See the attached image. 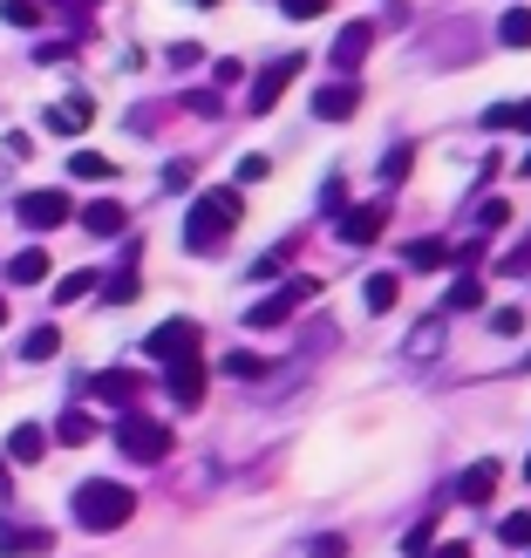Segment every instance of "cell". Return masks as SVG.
Segmentation results:
<instances>
[{
  "mask_svg": "<svg viewBox=\"0 0 531 558\" xmlns=\"http://www.w3.org/2000/svg\"><path fill=\"white\" fill-rule=\"evenodd\" d=\"M361 300H369V314H388V306L402 300V279H396V272H369V287H361Z\"/></svg>",
  "mask_w": 531,
  "mask_h": 558,
  "instance_id": "19",
  "label": "cell"
},
{
  "mask_svg": "<svg viewBox=\"0 0 531 558\" xmlns=\"http://www.w3.org/2000/svg\"><path fill=\"white\" fill-rule=\"evenodd\" d=\"M48 8H62V14H75V21H89V14H96V0H48Z\"/></svg>",
  "mask_w": 531,
  "mask_h": 558,
  "instance_id": "38",
  "label": "cell"
},
{
  "mask_svg": "<svg viewBox=\"0 0 531 558\" xmlns=\"http://www.w3.org/2000/svg\"><path fill=\"white\" fill-rule=\"evenodd\" d=\"M491 333H524V306H497V314H491Z\"/></svg>",
  "mask_w": 531,
  "mask_h": 558,
  "instance_id": "35",
  "label": "cell"
},
{
  "mask_svg": "<svg viewBox=\"0 0 531 558\" xmlns=\"http://www.w3.org/2000/svg\"><path fill=\"white\" fill-rule=\"evenodd\" d=\"M239 218H245L239 191H198V198H191V218H184V245H191V253H218V245L232 239Z\"/></svg>",
  "mask_w": 531,
  "mask_h": 558,
  "instance_id": "1",
  "label": "cell"
},
{
  "mask_svg": "<svg viewBox=\"0 0 531 558\" xmlns=\"http://www.w3.org/2000/svg\"><path fill=\"white\" fill-rule=\"evenodd\" d=\"M524 477H531V457H524Z\"/></svg>",
  "mask_w": 531,
  "mask_h": 558,
  "instance_id": "46",
  "label": "cell"
},
{
  "mask_svg": "<svg viewBox=\"0 0 531 558\" xmlns=\"http://www.w3.org/2000/svg\"><path fill=\"white\" fill-rule=\"evenodd\" d=\"M8 279H14V287H41V279H48V253H14Z\"/></svg>",
  "mask_w": 531,
  "mask_h": 558,
  "instance_id": "21",
  "label": "cell"
},
{
  "mask_svg": "<svg viewBox=\"0 0 531 558\" xmlns=\"http://www.w3.org/2000/svg\"><path fill=\"white\" fill-rule=\"evenodd\" d=\"M117 450L130 457V463H164V457H171V429H164L157 423V415H123V423H117Z\"/></svg>",
  "mask_w": 531,
  "mask_h": 558,
  "instance_id": "3",
  "label": "cell"
},
{
  "mask_svg": "<svg viewBox=\"0 0 531 558\" xmlns=\"http://www.w3.org/2000/svg\"><path fill=\"white\" fill-rule=\"evenodd\" d=\"M300 69H306V62H300V54H279V62H273V69H266V75L253 82V117H266V109H273L279 96H287V82H293Z\"/></svg>",
  "mask_w": 531,
  "mask_h": 558,
  "instance_id": "8",
  "label": "cell"
},
{
  "mask_svg": "<svg viewBox=\"0 0 531 558\" xmlns=\"http://www.w3.org/2000/svg\"><path fill=\"white\" fill-rule=\"evenodd\" d=\"M409 361H436L443 354V314H430V320H415L409 327V348H402Z\"/></svg>",
  "mask_w": 531,
  "mask_h": 558,
  "instance_id": "16",
  "label": "cell"
},
{
  "mask_svg": "<svg viewBox=\"0 0 531 558\" xmlns=\"http://www.w3.org/2000/svg\"><path fill=\"white\" fill-rule=\"evenodd\" d=\"M55 348H62V333H55V327H35V333L21 341V361H48Z\"/></svg>",
  "mask_w": 531,
  "mask_h": 558,
  "instance_id": "25",
  "label": "cell"
},
{
  "mask_svg": "<svg viewBox=\"0 0 531 558\" xmlns=\"http://www.w3.org/2000/svg\"><path fill=\"white\" fill-rule=\"evenodd\" d=\"M14 211H21V226H27V232H55V226H69V198H62V191H27Z\"/></svg>",
  "mask_w": 531,
  "mask_h": 558,
  "instance_id": "6",
  "label": "cell"
},
{
  "mask_svg": "<svg viewBox=\"0 0 531 558\" xmlns=\"http://www.w3.org/2000/svg\"><path fill=\"white\" fill-rule=\"evenodd\" d=\"M382 226H388V205L341 211V239H348V245H369V239H382Z\"/></svg>",
  "mask_w": 531,
  "mask_h": 558,
  "instance_id": "13",
  "label": "cell"
},
{
  "mask_svg": "<svg viewBox=\"0 0 531 558\" xmlns=\"http://www.w3.org/2000/svg\"><path fill=\"white\" fill-rule=\"evenodd\" d=\"M82 293H96V272H69L62 287H55V306H75Z\"/></svg>",
  "mask_w": 531,
  "mask_h": 558,
  "instance_id": "29",
  "label": "cell"
},
{
  "mask_svg": "<svg viewBox=\"0 0 531 558\" xmlns=\"http://www.w3.org/2000/svg\"><path fill=\"white\" fill-rule=\"evenodd\" d=\"M89 436H96V423H89V415H62V423H55V442H75V450H82Z\"/></svg>",
  "mask_w": 531,
  "mask_h": 558,
  "instance_id": "28",
  "label": "cell"
},
{
  "mask_svg": "<svg viewBox=\"0 0 531 558\" xmlns=\"http://www.w3.org/2000/svg\"><path fill=\"white\" fill-rule=\"evenodd\" d=\"M218 368H226L232 381H260V375H266V354H253V348H239V354H226V361H218Z\"/></svg>",
  "mask_w": 531,
  "mask_h": 558,
  "instance_id": "23",
  "label": "cell"
},
{
  "mask_svg": "<svg viewBox=\"0 0 531 558\" xmlns=\"http://www.w3.org/2000/svg\"><path fill=\"white\" fill-rule=\"evenodd\" d=\"M478 226H484V232L511 226V205H505V198H484V205H478Z\"/></svg>",
  "mask_w": 531,
  "mask_h": 558,
  "instance_id": "32",
  "label": "cell"
},
{
  "mask_svg": "<svg viewBox=\"0 0 531 558\" xmlns=\"http://www.w3.org/2000/svg\"><path fill=\"white\" fill-rule=\"evenodd\" d=\"M102 300H109V306H123V300H136V266H123L117 279H102Z\"/></svg>",
  "mask_w": 531,
  "mask_h": 558,
  "instance_id": "30",
  "label": "cell"
},
{
  "mask_svg": "<svg viewBox=\"0 0 531 558\" xmlns=\"http://www.w3.org/2000/svg\"><path fill=\"white\" fill-rule=\"evenodd\" d=\"M497 35H505V48H531V8H511L497 21Z\"/></svg>",
  "mask_w": 531,
  "mask_h": 558,
  "instance_id": "24",
  "label": "cell"
},
{
  "mask_svg": "<svg viewBox=\"0 0 531 558\" xmlns=\"http://www.w3.org/2000/svg\"><path fill=\"white\" fill-rule=\"evenodd\" d=\"M402 551H409V558H430V551H436V532H430V524H409Z\"/></svg>",
  "mask_w": 531,
  "mask_h": 558,
  "instance_id": "33",
  "label": "cell"
},
{
  "mask_svg": "<svg viewBox=\"0 0 531 558\" xmlns=\"http://www.w3.org/2000/svg\"><path fill=\"white\" fill-rule=\"evenodd\" d=\"M518 171H524V178H531V157H524V163H518Z\"/></svg>",
  "mask_w": 531,
  "mask_h": 558,
  "instance_id": "43",
  "label": "cell"
},
{
  "mask_svg": "<svg viewBox=\"0 0 531 558\" xmlns=\"http://www.w3.org/2000/svg\"><path fill=\"white\" fill-rule=\"evenodd\" d=\"M354 109H361V82H348V75L327 82V89L314 96V117H321V123H348Z\"/></svg>",
  "mask_w": 531,
  "mask_h": 558,
  "instance_id": "9",
  "label": "cell"
},
{
  "mask_svg": "<svg viewBox=\"0 0 531 558\" xmlns=\"http://www.w3.org/2000/svg\"><path fill=\"white\" fill-rule=\"evenodd\" d=\"M497 538H505V545H518V551H531V511L505 518V524H497Z\"/></svg>",
  "mask_w": 531,
  "mask_h": 558,
  "instance_id": "31",
  "label": "cell"
},
{
  "mask_svg": "<svg viewBox=\"0 0 531 558\" xmlns=\"http://www.w3.org/2000/svg\"><path fill=\"white\" fill-rule=\"evenodd\" d=\"M89 388H96V396H102L109 409H136V402H144V388H150V381L136 375V368H109V375H96Z\"/></svg>",
  "mask_w": 531,
  "mask_h": 558,
  "instance_id": "7",
  "label": "cell"
},
{
  "mask_svg": "<svg viewBox=\"0 0 531 558\" xmlns=\"http://www.w3.org/2000/svg\"><path fill=\"white\" fill-rule=\"evenodd\" d=\"M0 320H8V300H0Z\"/></svg>",
  "mask_w": 531,
  "mask_h": 558,
  "instance_id": "45",
  "label": "cell"
},
{
  "mask_svg": "<svg viewBox=\"0 0 531 558\" xmlns=\"http://www.w3.org/2000/svg\"><path fill=\"white\" fill-rule=\"evenodd\" d=\"M198 348H205L198 320H164V327L150 333V341H144V354H150V361H164V368H171V361H191Z\"/></svg>",
  "mask_w": 531,
  "mask_h": 558,
  "instance_id": "5",
  "label": "cell"
},
{
  "mask_svg": "<svg viewBox=\"0 0 531 558\" xmlns=\"http://www.w3.org/2000/svg\"><path fill=\"white\" fill-rule=\"evenodd\" d=\"M41 457H48V429L21 423V429L8 436V463H41Z\"/></svg>",
  "mask_w": 531,
  "mask_h": 558,
  "instance_id": "18",
  "label": "cell"
},
{
  "mask_svg": "<svg viewBox=\"0 0 531 558\" xmlns=\"http://www.w3.org/2000/svg\"><path fill=\"white\" fill-rule=\"evenodd\" d=\"M89 123H96V102H89V96H69V102L48 109V130H55V136H75V130H89Z\"/></svg>",
  "mask_w": 531,
  "mask_h": 558,
  "instance_id": "14",
  "label": "cell"
},
{
  "mask_svg": "<svg viewBox=\"0 0 531 558\" xmlns=\"http://www.w3.org/2000/svg\"><path fill=\"white\" fill-rule=\"evenodd\" d=\"M436 266H450V245H443V239H415L409 245V272H436Z\"/></svg>",
  "mask_w": 531,
  "mask_h": 558,
  "instance_id": "22",
  "label": "cell"
},
{
  "mask_svg": "<svg viewBox=\"0 0 531 558\" xmlns=\"http://www.w3.org/2000/svg\"><path fill=\"white\" fill-rule=\"evenodd\" d=\"M191 8H212V0H191Z\"/></svg>",
  "mask_w": 531,
  "mask_h": 558,
  "instance_id": "44",
  "label": "cell"
},
{
  "mask_svg": "<svg viewBox=\"0 0 531 558\" xmlns=\"http://www.w3.org/2000/svg\"><path fill=\"white\" fill-rule=\"evenodd\" d=\"M14 490V477H8V457H0V497H8Z\"/></svg>",
  "mask_w": 531,
  "mask_h": 558,
  "instance_id": "42",
  "label": "cell"
},
{
  "mask_svg": "<svg viewBox=\"0 0 531 558\" xmlns=\"http://www.w3.org/2000/svg\"><path fill=\"white\" fill-rule=\"evenodd\" d=\"M69 178H82V184H102V178H117V163H109L102 150H75V157H69Z\"/></svg>",
  "mask_w": 531,
  "mask_h": 558,
  "instance_id": "20",
  "label": "cell"
},
{
  "mask_svg": "<svg viewBox=\"0 0 531 558\" xmlns=\"http://www.w3.org/2000/svg\"><path fill=\"white\" fill-rule=\"evenodd\" d=\"M369 48H375V27H361V21L341 27V41H334V69H341V75L361 69V54H369Z\"/></svg>",
  "mask_w": 531,
  "mask_h": 558,
  "instance_id": "15",
  "label": "cell"
},
{
  "mask_svg": "<svg viewBox=\"0 0 531 558\" xmlns=\"http://www.w3.org/2000/svg\"><path fill=\"white\" fill-rule=\"evenodd\" d=\"M130 518H136V490L130 484H109V477L75 484V524L82 532H123Z\"/></svg>",
  "mask_w": 531,
  "mask_h": 558,
  "instance_id": "2",
  "label": "cell"
},
{
  "mask_svg": "<svg viewBox=\"0 0 531 558\" xmlns=\"http://www.w3.org/2000/svg\"><path fill=\"white\" fill-rule=\"evenodd\" d=\"M511 123H518V130H531V96H524V102H511Z\"/></svg>",
  "mask_w": 531,
  "mask_h": 558,
  "instance_id": "40",
  "label": "cell"
},
{
  "mask_svg": "<svg viewBox=\"0 0 531 558\" xmlns=\"http://www.w3.org/2000/svg\"><path fill=\"white\" fill-rule=\"evenodd\" d=\"M55 551V532H35V524H0V558H41Z\"/></svg>",
  "mask_w": 531,
  "mask_h": 558,
  "instance_id": "10",
  "label": "cell"
},
{
  "mask_svg": "<svg viewBox=\"0 0 531 558\" xmlns=\"http://www.w3.org/2000/svg\"><path fill=\"white\" fill-rule=\"evenodd\" d=\"M341 551H348V545L334 538V532H321V538H314V558H341Z\"/></svg>",
  "mask_w": 531,
  "mask_h": 558,
  "instance_id": "39",
  "label": "cell"
},
{
  "mask_svg": "<svg viewBox=\"0 0 531 558\" xmlns=\"http://www.w3.org/2000/svg\"><path fill=\"white\" fill-rule=\"evenodd\" d=\"M430 558H470V545H436Z\"/></svg>",
  "mask_w": 531,
  "mask_h": 558,
  "instance_id": "41",
  "label": "cell"
},
{
  "mask_svg": "<svg viewBox=\"0 0 531 558\" xmlns=\"http://www.w3.org/2000/svg\"><path fill=\"white\" fill-rule=\"evenodd\" d=\"M171 396H178V409H198L205 402V361L191 354V361H171Z\"/></svg>",
  "mask_w": 531,
  "mask_h": 558,
  "instance_id": "12",
  "label": "cell"
},
{
  "mask_svg": "<svg viewBox=\"0 0 531 558\" xmlns=\"http://www.w3.org/2000/svg\"><path fill=\"white\" fill-rule=\"evenodd\" d=\"M279 8H287L293 21H314V14H327V8H334V0H279Z\"/></svg>",
  "mask_w": 531,
  "mask_h": 558,
  "instance_id": "36",
  "label": "cell"
},
{
  "mask_svg": "<svg viewBox=\"0 0 531 558\" xmlns=\"http://www.w3.org/2000/svg\"><path fill=\"white\" fill-rule=\"evenodd\" d=\"M82 226H89V232H96V239H117V232H123V226H130V211H123V205H117V198H96V205H89V211H82Z\"/></svg>",
  "mask_w": 531,
  "mask_h": 558,
  "instance_id": "17",
  "label": "cell"
},
{
  "mask_svg": "<svg viewBox=\"0 0 531 558\" xmlns=\"http://www.w3.org/2000/svg\"><path fill=\"white\" fill-rule=\"evenodd\" d=\"M497 272H505V279H524V272H531V239L518 245V253H505V259H497Z\"/></svg>",
  "mask_w": 531,
  "mask_h": 558,
  "instance_id": "34",
  "label": "cell"
},
{
  "mask_svg": "<svg viewBox=\"0 0 531 558\" xmlns=\"http://www.w3.org/2000/svg\"><path fill=\"white\" fill-rule=\"evenodd\" d=\"M0 21H14V27H41V0H0Z\"/></svg>",
  "mask_w": 531,
  "mask_h": 558,
  "instance_id": "27",
  "label": "cell"
},
{
  "mask_svg": "<svg viewBox=\"0 0 531 558\" xmlns=\"http://www.w3.org/2000/svg\"><path fill=\"white\" fill-rule=\"evenodd\" d=\"M402 171H409V150H388V157H382V178H388V184H396Z\"/></svg>",
  "mask_w": 531,
  "mask_h": 558,
  "instance_id": "37",
  "label": "cell"
},
{
  "mask_svg": "<svg viewBox=\"0 0 531 558\" xmlns=\"http://www.w3.org/2000/svg\"><path fill=\"white\" fill-rule=\"evenodd\" d=\"M443 306H450V314H470V306H484V287H478V279H457V287H450V300H443Z\"/></svg>",
  "mask_w": 531,
  "mask_h": 558,
  "instance_id": "26",
  "label": "cell"
},
{
  "mask_svg": "<svg viewBox=\"0 0 531 558\" xmlns=\"http://www.w3.org/2000/svg\"><path fill=\"white\" fill-rule=\"evenodd\" d=\"M306 300H321V279H287V287H279V293H266L260 306H245V320H253V327H279V320H293V306H306Z\"/></svg>",
  "mask_w": 531,
  "mask_h": 558,
  "instance_id": "4",
  "label": "cell"
},
{
  "mask_svg": "<svg viewBox=\"0 0 531 558\" xmlns=\"http://www.w3.org/2000/svg\"><path fill=\"white\" fill-rule=\"evenodd\" d=\"M497 477H505V463H470L463 470V477H457V497H463V505H491V497H497Z\"/></svg>",
  "mask_w": 531,
  "mask_h": 558,
  "instance_id": "11",
  "label": "cell"
}]
</instances>
